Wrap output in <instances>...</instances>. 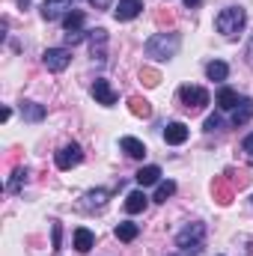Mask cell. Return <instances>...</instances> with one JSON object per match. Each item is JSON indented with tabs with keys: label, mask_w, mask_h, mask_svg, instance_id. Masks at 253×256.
I'll use <instances>...</instances> for the list:
<instances>
[{
	"label": "cell",
	"mask_w": 253,
	"mask_h": 256,
	"mask_svg": "<svg viewBox=\"0 0 253 256\" xmlns=\"http://www.w3.org/2000/svg\"><path fill=\"white\" fill-rule=\"evenodd\" d=\"M179 48H182V36L179 33H155V36H149L146 39V45H143V51H146V57H152V60H173L176 54H179Z\"/></svg>",
	"instance_id": "cell-1"
},
{
	"label": "cell",
	"mask_w": 253,
	"mask_h": 256,
	"mask_svg": "<svg viewBox=\"0 0 253 256\" xmlns=\"http://www.w3.org/2000/svg\"><path fill=\"white\" fill-rule=\"evenodd\" d=\"M214 24H218V33H224L226 39H236V36L244 30V24H248V12H244L242 6H226V9L214 18Z\"/></svg>",
	"instance_id": "cell-2"
},
{
	"label": "cell",
	"mask_w": 253,
	"mask_h": 256,
	"mask_svg": "<svg viewBox=\"0 0 253 256\" xmlns=\"http://www.w3.org/2000/svg\"><path fill=\"white\" fill-rule=\"evenodd\" d=\"M202 242H206V224L202 220H194V224H188L179 236H176V244L182 248V250H202Z\"/></svg>",
	"instance_id": "cell-3"
},
{
	"label": "cell",
	"mask_w": 253,
	"mask_h": 256,
	"mask_svg": "<svg viewBox=\"0 0 253 256\" xmlns=\"http://www.w3.org/2000/svg\"><path fill=\"white\" fill-rule=\"evenodd\" d=\"M179 102H182V108H188V110H202V108L208 104V92H206L202 86L185 84V86L179 90Z\"/></svg>",
	"instance_id": "cell-4"
},
{
	"label": "cell",
	"mask_w": 253,
	"mask_h": 256,
	"mask_svg": "<svg viewBox=\"0 0 253 256\" xmlns=\"http://www.w3.org/2000/svg\"><path fill=\"white\" fill-rule=\"evenodd\" d=\"M42 63H45L48 72H66L68 63H72V51L68 48H48L42 54Z\"/></svg>",
	"instance_id": "cell-5"
},
{
	"label": "cell",
	"mask_w": 253,
	"mask_h": 256,
	"mask_svg": "<svg viewBox=\"0 0 253 256\" xmlns=\"http://www.w3.org/2000/svg\"><path fill=\"white\" fill-rule=\"evenodd\" d=\"M54 161H57V170H72V167H78V164L84 161V152H80L78 143H68V146H63V149L54 155Z\"/></svg>",
	"instance_id": "cell-6"
},
{
	"label": "cell",
	"mask_w": 253,
	"mask_h": 256,
	"mask_svg": "<svg viewBox=\"0 0 253 256\" xmlns=\"http://www.w3.org/2000/svg\"><path fill=\"white\" fill-rule=\"evenodd\" d=\"M90 54H92V60H98V63L108 60V30H104V27L90 30Z\"/></svg>",
	"instance_id": "cell-7"
},
{
	"label": "cell",
	"mask_w": 253,
	"mask_h": 256,
	"mask_svg": "<svg viewBox=\"0 0 253 256\" xmlns=\"http://www.w3.org/2000/svg\"><path fill=\"white\" fill-rule=\"evenodd\" d=\"M74 0H45L42 3V18L45 21H57L60 15H68L74 6H72Z\"/></svg>",
	"instance_id": "cell-8"
},
{
	"label": "cell",
	"mask_w": 253,
	"mask_h": 256,
	"mask_svg": "<svg viewBox=\"0 0 253 256\" xmlns=\"http://www.w3.org/2000/svg\"><path fill=\"white\" fill-rule=\"evenodd\" d=\"M92 98H96L98 104H104V108H114V104H116V92H114V86H110L104 78H96V84H92Z\"/></svg>",
	"instance_id": "cell-9"
},
{
	"label": "cell",
	"mask_w": 253,
	"mask_h": 256,
	"mask_svg": "<svg viewBox=\"0 0 253 256\" xmlns=\"http://www.w3.org/2000/svg\"><path fill=\"white\" fill-rule=\"evenodd\" d=\"M212 194H214V200H218L220 206H230V202H232L236 188H232V182L226 179V173H224V176H218V179L212 182Z\"/></svg>",
	"instance_id": "cell-10"
},
{
	"label": "cell",
	"mask_w": 253,
	"mask_h": 256,
	"mask_svg": "<svg viewBox=\"0 0 253 256\" xmlns=\"http://www.w3.org/2000/svg\"><path fill=\"white\" fill-rule=\"evenodd\" d=\"M140 12H143V0H120V6L114 9V18L116 21H134Z\"/></svg>",
	"instance_id": "cell-11"
},
{
	"label": "cell",
	"mask_w": 253,
	"mask_h": 256,
	"mask_svg": "<svg viewBox=\"0 0 253 256\" xmlns=\"http://www.w3.org/2000/svg\"><path fill=\"white\" fill-rule=\"evenodd\" d=\"M253 120V98H242L238 102V108L232 110V116H230V122L236 128H242V126H248Z\"/></svg>",
	"instance_id": "cell-12"
},
{
	"label": "cell",
	"mask_w": 253,
	"mask_h": 256,
	"mask_svg": "<svg viewBox=\"0 0 253 256\" xmlns=\"http://www.w3.org/2000/svg\"><path fill=\"white\" fill-rule=\"evenodd\" d=\"M188 126L185 122H170V126L164 128V140L170 143V146H182L185 140H188Z\"/></svg>",
	"instance_id": "cell-13"
},
{
	"label": "cell",
	"mask_w": 253,
	"mask_h": 256,
	"mask_svg": "<svg viewBox=\"0 0 253 256\" xmlns=\"http://www.w3.org/2000/svg\"><path fill=\"white\" fill-rule=\"evenodd\" d=\"M238 102H242V98H238L236 90H230V86H220V90H218V108H220V110H230V114H232V110L238 108Z\"/></svg>",
	"instance_id": "cell-14"
},
{
	"label": "cell",
	"mask_w": 253,
	"mask_h": 256,
	"mask_svg": "<svg viewBox=\"0 0 253 256\" xmlns=\"http://www.w3.org/2000/svg\"><path fill=\"white\" fill-rule=\"evenodd\" d=\"M134 179H137V185H140V188H146V185H158V182H161V167H155V164L140 167Z\"/></svg>",
	"instance_id": "cell-15"
},
{
	"label": "cell",
	"mask_w": 253,
	"mask_h": 256,
	"mask_svg": "<svg viewBox=\"0 0 253 256\" xmlns=\"http://www.w3.org/2000/svg\"><path fill=\"white\" fill-rule=\"evenodd\" d=\"M45 104H36V102H21V116L27 120V122H42L45 120Z\"/></svg>",
	"instance_id": "cell-16"
},
{
	"label": "cell",
	"mask_w": 253,
	"mask_h": 256,
	"mask_svg": "<svg viewBox=\"0 0 253 256\" xmlns=\"http://www.w3.org/2000/svg\"><path fill=\"white\" fill-rule=\"evenodd\" d=\"M92 244H96V236H92V230H86V226H78V230H74V248H78L80 254H90V250H92Z\"/></svg>",
	"instance_id": "cell-17"
},
{
	"label": "cell",
	"mask_w": 253,
	"mask_h": 256,
	"mask_svg": "<svg viewBox=\"0 0 253 256\" xmlns=\"http://www.w3.org/2000/svg\"><path fill=\"white\" fill-rule=\"evenodd\" d=\"M146 206H149V196H146L143 191H131L126 196V212L128 214H140Z\"/></svg>",
	"instance_id": "cell-18"
},
{
	"label": "cell",
	"mask_w": 253,
	"mask_h": 256,
	"mask_svg": "<svg viewBox=\"0 0 253 256\" xmlns=\"http://www.w3.org/2000/svg\"><path fill=\"white\" fill-rule=\"evenodd\" d=\"M120 146H122V152H126L128 158H137V161H140V158L146 155V146H143L137 137H122V140H120Z\"/></svg>",
	"instance_id": "cell-19"
},
{
	"label": "cell",
	"mask_w": 253,
	"mask_h": 256,
	"mask_svg": "<svg viewBox=\"0 0 253 256\" xmlns=\"http://www.w3.org/2000/svg\"><path fill=\"white\" fill-rule=\"evenodd\" d=\"M226 74H230V66L224 63V60H212V63L206 66V78L208 80H226Z\"/></svg>",
	"instance_id": "cell-20"
},
{
	"label": "cell",
	"mask_w": 253,
	"mask_h": 256,
	"mask_svg": "<svg viewBox=\"0 0 253 256\" xmlns=\"http://www.w3.org/2000/svg\"><path fill=\"white\" fill-rule=\"evenodd\" d=\"M63 27H66V33H80L84 30V12L72 9L68 15H63Z\"/></svg>",
	"instance_id": "cell-21"
},
{
	"label": "cell",
	"mask_w": 253,
	"mask_h": 256,
	"mask_svg": "<svg viewBox=\"0 0 253 256\" xmlns=\"http://www.w3.org/2000/svg\"><path fill=\"white\" fill-rule=\"evenodd\" d=\"M128 108H131V114H134V116H143V120L152 114L149 102H146V98H140V96H131V98H128Z\"/></svg>",
	"instance_id": "cell-22"
},
{
	"label": "cell",
	"mask_w": 253,
	"mask_h": 256,
	"mask_svg": "<svg viewBox=\"0 0 253 256\" xmlns=\"http://www.w3.org/2000/svg\"><path fill=\"white\" fill-rule=\"evenodd\" d=\"M173 194H176V182L167 179V182H158V188H155V196H152V200H155V202H167Z\"/></svg>",
	"instance_id": "cell-23"
},
{
	"label": "cell",
	"mask_w": 253,
	"mask_h": 256,
	"mask_svg": "<svg viewBox=\"0 0 253 256\" xmlns=\"http://www.w3.org/2000/svg\"><path fill=\"white\" fill-rule=\"evenodd\" d=\"M137 236H140V226H137V224H120V226H116V238H120V242H134V238H137Z\"/></svg>",
	"instance_id": "cell-24"
},
{
	"label": "cell",
	"mask_w": 253,
	"mask_h": 256,
	"mask_svg": "<svg viewBox=\"0 0 253 256\" xmlns=\"http://www.w3.org/2000/svg\"><path fill=\"white\" fill-rule=\"evenodd\" d=\"M24 182H27V167H18V170L12 173V179L6 182V191H9V194H18Z\"/></svg>",
	"instance_id": "cell-25"
},
{
	"label": "cell",
	"mask_w": 253,
	"mask_h": 256,
	"mask_svg": "<svg viewBox=\"0 0 253 256\" xmlns=\"http://www.w3.org/2000/svg\"><path fill=\"white\" fill-rule=\"evenodd\" d=\"M226 179L232 182V188H236V191H242V188H248V185H250V173H248V170H238V173H236V170H230V173H226Z\"/></svg>",
	"instance_id": "cell-26"
},
{
	"label": "cell",
	"mask_w": 253,
	"mask_h": 256,
	"mask_svg": "<svg viewBox=\"0 0 253 256\" xmlns=\"http://www.w3.org/2000/svg\"><path fill=\"white\" fill-rule=\"evenodd\" d=\"M140 80H143L146 86H158V84H161V74H158V68H149V66H146V68H140Z\"/></svg>",
	"instance_id": "cell-27"
},
{
	"label": "cell",
	"mask_w": 253,
	"mask_h": 256,
	"mask_svg": "<svg viewBox=\"0 0 253 256\" xmlns=\"http://www.w3.org/2000/svg\"><path fill=\"white\" fill-rule=\"evenodd\" d=\"M86 200H90V206H104L108 191H90V194H86Z\"/></svg>",
	"instance_id": "cell-28"
},
{
	"label": "cell",
	"mask_w": 253,
	"mask_h": 256,
	"mask_svg": "<svg viewBox=\"0 0 253 256\" xmlns=\"http://www.w3.org/2000/svg\"><path fill=\"white\" fill-rule=\"evenodd\" d=\"M51 232H54V250H60V244H63V226H60V220H54Z\"/></svg>",
	"instance_id": "cell-29"
},
{
	"label": "cell",
	"mask_w": 253,
	"mask_h": 256,
	"mask_svg": "<svg viewBox=\"0 0 253 256\" xmlns=\"http://www.w3.org/2000/svg\"><path fill=\"white\" fill-rule=\"evenodd\" d=\"M155 24H161V27L167 24V27H170V24H173V12H158V15H155Z\"/></svg>",
	"instance_id": "cell-30"
},
{
	"label": "cell",
	"mask_w": 253,
	"mask_h": 256,
	"mask_svg": "<svg viewBox=\"0 0 253 256\" xmlns=\"http://www.w3.org/2000/svg\"><path fill=\"white\" fill-rule=\"evenodd\" d=\"M218 128H220V116L214 114V116H208V120H206V131H218Z\"/></svg>",
	"instance_id": "cell-31"
},
{
	"label": "cell",
	"mask_w": 253,
	"mask_h": 256,
	"mask_svg": "<svg viewBox=\"0 0 253 256\" xmlns=\"http://www.w3.org/2000/svg\"><path fill=\"white\" fill-rule=\"evenodd\" d=\"M84 36H86L84 30H80V33H66V42H68V45H78V42H84Z\"/></svg>",
	"instance_id": "cell-32"
},
{
	"label": "cell",
	"mask_w": 253,
	"mask_h": 256,
	"mask_svg": "<svg viewBox=\"0 0 253 256\" xmlns=\"http://www.w3.org/2000/svg\"><path fill=\"white\" fill-rule=\"evenodd\" d=\"M242 149H244L248 155H253V134H248V137L242 140Z\"/></svg>",
	"instance_id": "cell-33"
},
{
	"label": "cell",
	"mask_w": 253,
	"mask_h": 256,
	"mask_svg": "<svg viewBox=\"0 0 253 256\" xmlns=\"http://www.w3.org/2000/svg\"><path fill=\"white\" fill-rule=\"evenodd\" d=\"M86 3H90V6H96V9H108L114 0H86Z\"/></svg>",
	"instance_id": "cell-34"
},
{
	"label": "cell",
	"mask_w": 253,
	"mask_h": 256,
	"mask_svg": "<svg viewBox=\"0 0 253 256\" xmlns=\"http://www.w3.org/2000/svg\"><path fill=\"white\" fill-rule=\"evenodd\" d=\"M200 3H202V0H185V6H188V9H196Z\"/></svg>",
	"instance_id": "cell-35"
},
{
	"label": "cell",
	"mask_w": 253,
	"mask_h": 256,
	"mask_svg": "<svg viewBox=\"0 0 253 256\" xmlns=\"http://www.w3.org/2000/svg\"><path fill=\"white\" fill-rule=\"evenodd\" d=\"M173 256H196V250H182V254H173Z\"/></svg>",
	"instance_id": "cell-36"
},
{
	"label": "cell",
	"mask_w": 253,
	"mask_h": 256,
	"mask_svg": "<svg viewBox=\"0 0 253 256\" xmlns=\"http://www.w3.org/2000/svg\"><path fill=\"white\" fill-rule=\"evenodd\" d=\"M248 60H250V66H253V42H250V48H248Z\"/></svg>",
	"instance_id": "cell-37"
},
{
	"label": "cell",
	"mask_w": 253,
	"mask_h": 256,
	"mask_svg": "<svg viewBox=\"0 0 253 256\" xmlns=\"http://www.w3.org/2000/svg\"><path fill=\"white\" fill-rule=\"evenodd\" d=\"M18 6H21V9H24V6H30V0H18Z\"/></svg>",
	"instance_id": "cell-38"
}]
</instances>
